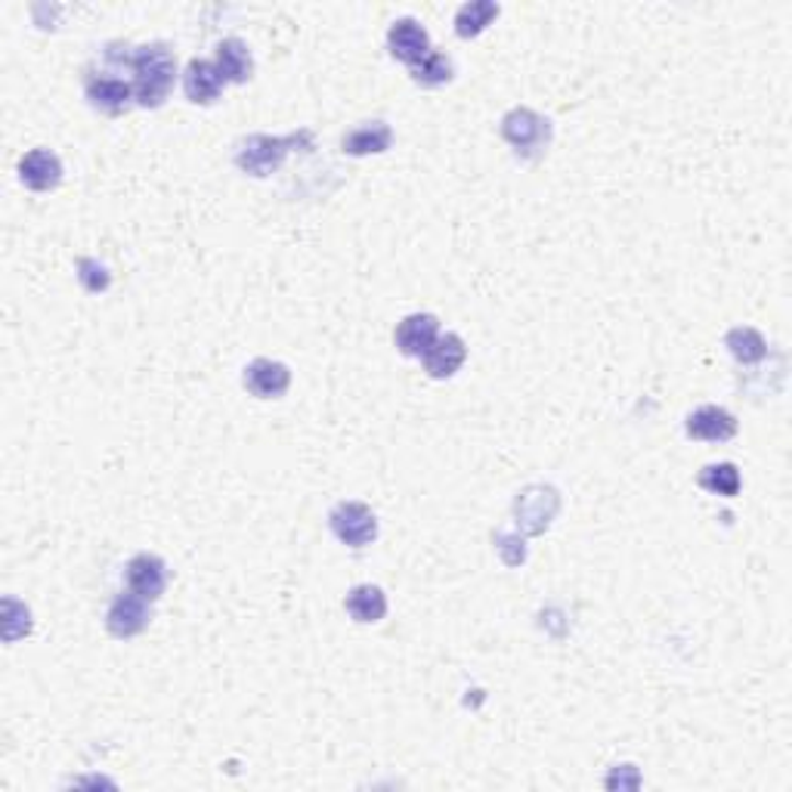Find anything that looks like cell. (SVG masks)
<instances>
[{
	"mask_svg": "<svg viewBox=\"0 0 792 792\" xmlns=\"http://www.w3.org/2000/svg\"><path fill=\"white\" fill-rule=\"evenodd\" d=\"M387 47H391V54L399 62H406V66L415 69V66H421L431 56V37L415 19H399V22H394V28L387 32Z\"/></svg>",
	"mask_w": 792,
	"mask_h": 792,
	"instance_id": "6",
	"label": "cell"
},
{
	"mask_svg": "<svg viewBox=\"0 0 792 792\" xmlns=\"http://www.w3.org/2000/svg\"><path fill=\"white\" fill-rule=\"evenodd\" d=\"M19 180L35 193H50L62 183V162L50 149H32L19 162Z\"/></svg>",
	"mask_w": 792,
	"mask_h": 792,
	"instance_id": "9",
	"label": "cell"
},
{
	"mask_svg": "<svg viewBox=\"0 0 792 792\" xmlns=\"http://www.w3.org/2000/svg\"><path fill=\"white\" fill-rule=\"evenodd\" d=\"M502 137L521 159L536 162L551 145V121L533 108H511L502 118Z\"/></svg>",
	"mask_w": 792,
	"mask_h": 792,
	"instance_id": "3",
	"label": "cell"
},
{
	"mask_svg": "<svg viewBox=\"0 0 792 792\" xmlns=\"http://www.w3.org/2000/svg\"><path fill=\"white\" fill-rule=\"evenodd\" d=\"M78 282L84 286V291L91 294H103L112 286V272H108L106 264L93 260V257H81L78 260Z\"/></svg>",
	"mask_w": 792,
	"mask_h": 792,
	"instance_id": "23",
	"label": "cell"
},
{
	"mask_svg": "<svg viewBox=\"0 0 792 792\" xmlns=\"http://www.w3.org/2000/svg\"><path fill=\"white\" fill-rule=\"evenodd\" d=\"M245 387L257 399H279L291 387L289 365H282V362L276 360H254L245 369Z\"/></svg>",
	"mask_w": 792,
	"mask_h": 792,
	"instance_id": "11",
	"label": "cell"
},
{
	"mask_svg": "<svg viewBox=\"0 0 792 792\" xmlns=\"http://www.w3.org/2000/svg\"><path fill=\"white\" fill-rule=\"evenodd\" d=\"M687 436L694 440H709V443H724L731 436H737V418L719 409V406H700L697 412L687 415L685 424Z\"/></svg>",
	"mask_w": 792,
	"mask_h": 792,
	"instance_id": "10",
	"label": "cell"
},
{
	"mask_svg": "<svg viewBox=\"0 0 792 792\" xmlns=\"http://www.w3.org/2000/svg\"><path fill=\"white\" fill-rule=\"evenodd\" d=\"M88 100L106 115H118L133 100V84H127L115 74H91L88 78Z\"/></svg>",
	"mask_w": 792,
	"mask_h": 792,
	"instance_id": "14",
	"label": "cell"
},
{
	"mask_svg": "<svg viewBox=\"0 0 792 792\" xmlns=\"http://www.w3.org/2000/svg\"><path fill=\"white\" fill-rule=\"evenodd\" d=\"M223 74L217 72V62H208V59H193L183 72V91L189 96V103L196 106H208L220 100L223 93Z\"/></svg>",
	"mask_w": 792,
	"mask_h": 792,
	"instance_id": "12",
	"label": "cell"
},
{
	"mask_svg": "<svg viewBox=\"0 0 792 792\" xmlns=\"http://www.w3.org/2000/svg\"><path fill=\"white\" fill-rule=\"evenodd\" d=\"M558 511V492L555 489L533 487L517 499V517L526 526V533H541Z\"/></svg>",
	"mask_w": 792,
	"mask_h": 792,
	"instance_id": "15",
	"label": "cell"
},
{
	"mask_svg": "<svg viewBox=\"0 0 792 792\" xmlns=\"http://www.w3.org/2000/svg\"><path fill=\"white\" fill-rule=\"evenodd\" d=\"M394 143V130L384 125V121H365V125L353 127L347 137H343V152L347 155H378L387 152Z\"/></svg>",
	"mask_w": 792,
	"mask_h": 792,
	"instance_id": "16",
	"label": "cell"
},
{
	"mask_svg": "<svg viewBox=\"0 0 792 792\" xmlns=\"http://www.w3.org/2000/svg\"><path fill=\"white\" fill-rule=\"evenodd\" d=\"M149 601L133 592H121L106 613V626L115 638H133L149 626Z\"/></svg>",
	"mask_w": 792,
	"mask_h": 792,
	"instance_id": "5",
	"label": "cell"
},
{
	"mask_svg": "<svg viewBox=\"0 0 792 792\" xmlns=\"http://www.w3.org/2000/svg\"><path fill=\"white\" fill-rule=\"evenodd\" d=\"M331 533L350 545V548H365L378 536V521L372 514V508L362 502H341L331 511Z\"/></svg>",
	"mask_w": 792,
	"mask_h": 792,
	"instance_id": "4",
	"label": "cell"
},
{
	"mask_svg": "<svg viewBox=\"0 0 792 792\" xmlns=\"http://www.w3.org/2000/svg\"><path fill=\"white\" fill-rule=\"evenodd\" d=\"M727 350H731V357L743 365H753V362H761L765 360V353H768V341L761 338V331L756 328H749V325H737V328H731L727 331Z\"/></svg>",
	"mask_w": 792,
	"mask_h": 792,
	"instance_id": "19",
	"label": "cell"
},
{
	"mask_svg": "<svg viewBox=\"0 0 792 792\" xmlns=\"http://www.w3.org/2000/svg\"><path fill=\"white\" fill-rule=\"evenodd\" d=\"M697 484H700L706 492H712V496H724V499H734L739 492V470L737 465H731V462H721V465H709V468L700 470V477H697Z\"/></svg>",
	"mask_w": 792,
	"mask_h": 792,
	"instance_id": "21",
	"label": "cell"
},
{
	"mask_svg": "<svg viewBox=\"0 0 792 792\" xmlns=\"http://www.w3.org/2000/svg\"><path fill=\"white\" fill-rule=\"evenodd\" d=\"M421 360H424V372L431 378H452L468 360V347H465V341L458 335H440Z\"/></svg>",
	"mask_w": 792,
	"mask_h": 792,
	"instance_id": "13",
	"label": "cell"
},
{
	"mask_svg": "<svg viewBox=\"0 0 792 792\" xmlns=\"http://www.w3.org/2000/svg\"><path fill=\"white\" fill-rule=\"evenodd\" d=\"M304 143L306 149L313 145V133L301 130V133H291V137H267V133H254L245 143L238 145L235 152V164L252 174V177H270L272 171H279L286 155L291 152V145Z\"/></svg>",
	"mask_w": 792,
	"mask_h": 792,
	"instance_id": "2",
	"label": "cell"
},
{
	"mask_svg": "<svg viewBox=\"0 0 792 792\" xmlns=\"http://www.w3.org/2000/svg\"><path fill=\"white\" fill-rule=\"evenodd\" d=\"M130 69H133V100L145 108L162 106L177 78L174 54L162 44H149L133 54Z\"/></svg>",
	"mask_w": 792,
	"mask_h": 792,
	"instance_id": "1",
	"label": "cell"
},
{
	"mask_svg": "<svg viewBox=\"0 0 792 792\" xmlns=\"http://www.w3.org/2000/svg\"><path fill=\"white\" fill-rule=\"evenodd\" d=\"M167 589V567L155 555H137L127 563V592L140 594L149 604H155Z\"/></svg>",
	"mask_w": 792,
	"mask_h": 792,
	"instance_id": "7",
	"label": "cell"
},
{
	"mask_svg": "<svg viewBox=\"0 0 792 792\" xmlns=\"http://www.w3.org/2000/svg\"><path fill=\"white\" fill-rule=\"evenodd\" d=\"M496 16H499V3H492V0L465 3L455 16V32H458V37H477L480 32H487Z\"/></svg>",
	"mask_w": 792,
	"mask_h": 792,
	"instance_id": "20",
	"label": "cell"
},
{
	"mask_svg": "<svg viewBox=\"0 0 792 792\" xmlns=\"http://www.w3.org/2000/svg\"><path fill=\"white\" fill-rule=\"evenodd\" d=\"M412 78L421 84V88H440V84H450L452 81V59L446 54H436L431 50V56L415 66Z\"/></svg>",
	"mask_w": 792,
	"mask_h": 792,
	"instance_id": "22",
	"label": "cell"
},
{
	"mask_svg": "<svg viewBox=\"0 0 792 792\" xmlns=\"http://www.w3.org/2000/svg\"><path fill=\"white\" fill-rule=\"evenodd\" d=\"M440 338V319L431 313H412L396 325V347L403 357H424Z\"/></svg>",
	"mask_w": 792,
	"mask_h": 792,
	"instance_id": "8",
	"label": "cell"
},
{
	"mask_svg": "<svg viewBox=\"0 0 792 792\" xmlns=\"http://www.w3.org/2000/svg\"><path fill=\"white\" fill-rule=\"evenodd\" d=\"M217 72L223 74V81H233V84H245L252 78V54H248V47L238 37L220 40V47H217Z\"/></svg>",
	"mask_w": 792,
	"mask_h": 792,
	"instance_id": "17",
	"label": "cell"
},
{
	"mask_svg": "<svg viewBox=\"0 0 792 792\" xmlns=\"http://www.w3.org/2000/svg\"><path fill=\"white\" fill-rule=\"evenodd\" d=\"M343 607L347 613L357 619V622H378L384 619V613H387V597L381 592L378 585H357L353 592L347 594V601H343Z\"/></svg>",
	"mask_w": 792,
	"mask_h": 792,
	"instance_id": "18",
	"label": "cell"
}]
</instances>
